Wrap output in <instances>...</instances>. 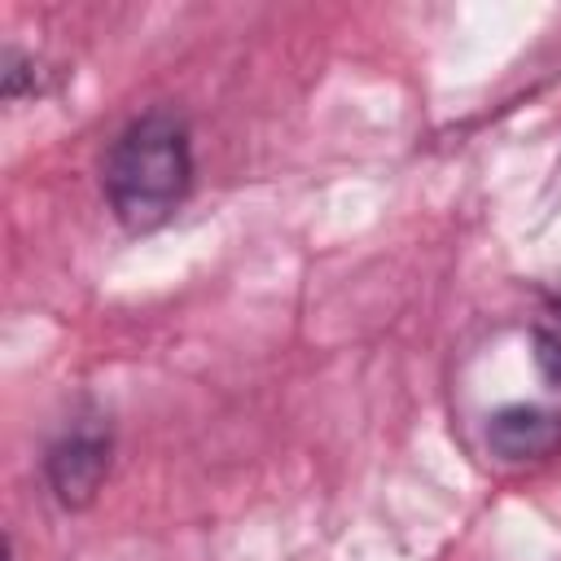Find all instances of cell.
I'll list each match as a JSON object with an SVG mask.
<instances>
[{
	"mask_svg": "<svg viewBox=\"0 0 561 561\" xmlns=\"http://www.w3.org/2000/svg\"><path fill=\"white\" fill-rule=\"evenodd\" d=\"M105 197L127 232L158 228L193 184L188 127L171 110H149L118 131L105 153Z\"/></svg>",
	"mask_w": 561,
	"mask_h": 561,
	"instance_id": "1",
	"label": "cell"
},
{
	"mask_svg": "<svg viewBox=\"0 0 561 561\" xmlns=\"http://www.w3.org/2000/svg\"><path fill=\"white\" fill-rule=\"evenodd\" d=\"M110 430L96 421H79L70 425L44 456V478L48 491L57 495V504L66 508H88L110 473Z\"/></svg>",
	"mask_w": 561,
	"mask_h": 561,
	"instance_id": "2",
	"label": "cell"
},
{
	"mask_svg": "<svg viewBox=\"0 0 561 561\" xmlns=\"http://www.w3.org/2000/svg\"><path fill=\"white\" fill-rule=\"evenodd\" d=\"M486 443L495 456L504 460H535V456H548L557 443H561V416L548 412V408H535V403H513V408H500L486 425Z\"/></svg>",
	"mask_w": 561,
	"mask_h": 561,
	"instance_id": "3",
	"label": "cell"
},
{
	"mask_svg": "<svg viewBox=\"0 0 561 561\" xmlns=\"http://www.w3.org/2000/svg\"><path fill=\"white\" fill-rule=\"evenodd\" d=\"M535 364L552 386H561V333H552V329L535 333Z\"/></svg>",
	"mask_w": 561,
	"mask_h": 561,
	"instance_id": "4",
	"label": "cell"
},
{
	"mask_svg": "<svg viewBox=\"0 0 561 561\" xmlns=\"http://www.w3.org/2000/svg\"><path fill=\"white\" fill-rule=\"evenodd\" d=\"M22 92H35V61L9 53V57H4V96L18 101Z\"/></svg>",
	"mask_w": 561,
	"mask_h": 561,
	"instance_id": "5",
	"label": "cell"
},
{
	"mask_svg": "<svg viewBox=\"0 0 561 561\" xmlns=\"http://www.w3.org/2000/svg\"><path fill=\"white\" fill-rule=\"evenodd\" d=\"M557 320H561V302H557ZM557 333H561V329H557Z\"/></svg>",
	"mask_w": 561,
	"mask_h": 561,
	"instance_id": "6",
	"label": "cell"
}]
</instances>
